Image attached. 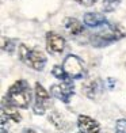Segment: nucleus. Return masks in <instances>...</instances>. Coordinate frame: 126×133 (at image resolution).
<instances>
[{"instance_id":"f257e3e1","label":"nucleus","mask_w":126,"mask_h":133,"mask_svg":"<svg viewBox=\"0 0 126 133\" xmlns=\"http://www.w3.org/2000/svg\"><path fill=\"white\" fill-rule=\"evenodd\" d=\"M5 99L16 107L27 109L31 102V91H30L29 83L26 80H18L14 83L10 87Z\"/></svg>"},{"instance_id":"f03ea898","label":"nucleus","mask_w":126,"mask_h":133,"mask_svg":"<svg viewBox=\"0 0 126 133\" xmlns=\"http://www.w3.org/2000/svg\"><path fill=\"white\" fill-rule=\"evenodd\" d=\"M19 54L22 61L26 65H29L30 68H33L35 71H42L45 68L46 64V57L44 56V53L37 50V49H31L26 45H20L19 46Z\"/></svg>"},{"instance_id":"7ed1b4c3","label":"nucleus","mask_w":126,"mask_h":133,"mask_svg":"<svg viewBox=\"0 0 126 133\" xmlns=\"http://www.w3.org/2000/svg\"><path fill=\"white\" fill-rule=\"evenodd\" d=\"M62 68L65 69L67 75L69 77H72V79H80L84 74L83 61L77 56H75V54H69V56L64 60Z\"/></svg>"},{"instance_id":"20e7f679","label":"nucleus","mask_w":126,"mask_h":133,"mask_svg":"<svg viewBox=\"0 0 126 133\" xmlns=\"http://www.w3.org/2000/svg\"><path fill=\"white\" fill-rule=\"evenodd\" d=\"M50 99L49 92L46 91V88L42 87V84L37 83L35 84V105H34V113L38 114V116H42L45 114L46 110V105Z\"/></svg>"},{"instance_id":"39448f33","label":"nucleus","mask_w":126,"mask_h":133,"mask_svg":"<svg viewBox=\"0 0 126 133\" xmlns=\"http://www.w3.org/2000/svg\"><path fill=\"white\" fill-rule=\"evenodd\" d=\"M52 95L56 96L57 99L62 101L64 103H68L71 101V96L73 95V84H72L69 80L68 82H64L62 84H54L52 86Z\"/></svg>"},{"instance_id":"423d86ee","label":"nucleus","mask_w":126,"mask_h":133,"mask_svg":"<svg viewBox=\"0 0 126 133\" xmlns=\"http://www.w3.org/2000/svg\"><path fill=\"white\" fill-rule=\"evenodd\" d=\"M46 48L47 52L53 54H58L64 50L65 48V39L56 33H47L46 35Z\"/></svg>"},{"instance_id":"0eeeda50","label":"nucleus","mask_w":126,"mask_h":133,"mask_svg":"<svg viewBox=\"0 0 126 133\" xmlns=\"http://www.w3.org/2000/svg\"><path fill=\"white\" fill-rule=\"evenodd\" d=\"M77 125H79L80 133H102L100 125L88 116H79Z\"/></svg>"},{"instance_id":"6e6552de","label":"nucleus","mask_w":126,"mask_h":133,"mask_svg":"<svg viewBox=\"0 0 126 133\" xmlns=\"http://www.w3.org/2000/svg\"><path fill=\"white\" fill-rule=\"evenodd\" d=\"M2 111L7 116V118L12 119L14 122H20L22 121V116L18 111V107L14 106L12 103H10L5 98L2 101Z\"/></svg>"},{"instance_id":"1a4fd4ad","label":"nucleus","mask_w":126,"mask_h":133,"mask_svg":"<svg viewBox=\"0 0 126 133\" xmlns=\"http://www.w3.org/2000/svg\"><path fill=\"white\" fill-rule=\"evenodd\" d=\"M84 23L88 27H99V26H106L107 19L104 15L98 14V12H88L84 15Z\"/></svg>"},{"instance_id":"9d476101","label":"nucleus","mask_w":126,"mask_h":133,"mask_svg":"<svg viewBox=\"0 0 126 133\" xmlns=\"http://www.w3.org/2000/svg\"><path fill=\"white\" fill-rule=\"evenodd\" d=\"M64 27L71 35H79L84 31L83 25L77 19H75V18H65L64 19Z\"/></svg>"},{"instance_id":"9b49d317","label":"nucleus","mask_w":126,"mask_h":133,"mask_svg":"<svg viewBox=\"0 0 126 133\" xmlns=\"http://www.w3.org/2000/svg\"><path fill=\"white\" fill-rule=\"evenodd\" d=\"M52 74H53V76L57 77V79H60V80L68 82V77H69V76L67 75V72H65V69L62 68V66H58V65H56L54 68H53Z\"/></svg>"},{"instance_id":"f8f14e48","label":"nucleus","mask_w":126,"mask_h":133,"mask_svg":"<svg viewBox=\"0 0 126 133\" xmlns=\"http://www.w3.org/2000/svg\"><path fill=\"white\" fill-rule=\"evenodd\" d=\"M49 119H50L52 122L56 125V128H58V129H65V126H64V121H62V117H61V116H58L57 113H52V116L49 117Z\"/></svg>"},{"instance_id":"ddd939ff","label":"nucleus","mask_w":126,"mask_h":133,"mask_svg":"<svg viewBox=\"0 0 126 133\" xmlns=\"http://www.w3.org/2000/svg\"><path fill=\"white\" fill-rule=\"evenodd\" d=\"M121 0H103V5L106 11H113L114 8L119 4Z\"/></svg>"},{"instance_id":"4468645a","label":"nucleus","mask_w":126,"mask_h":133,"mask_svg":"<svg viewBox=\"0 0 126 133\" xmlns=\"http://www.w3.org/2000/svg\"><path fill=\"white\" fill-rule=\"evenodd\" d=\"M115 130L117 133H126V119H118L115 124Z\"/></svg>"},{"instance_id":"2eb2a0df","label":"nucleus","mask_w":126,"mask_h":133,"mask_svg":"<svg viewBox=\"0 0 126 133\" xmlns=\"http://www.w3.org/2000/svg\"><path fill=\"white\" fill-rule=\"evenodd\" d=\"M77 3H80V4H83V5H92L96 0H76Z\"/></svg>"}]
</instances>
